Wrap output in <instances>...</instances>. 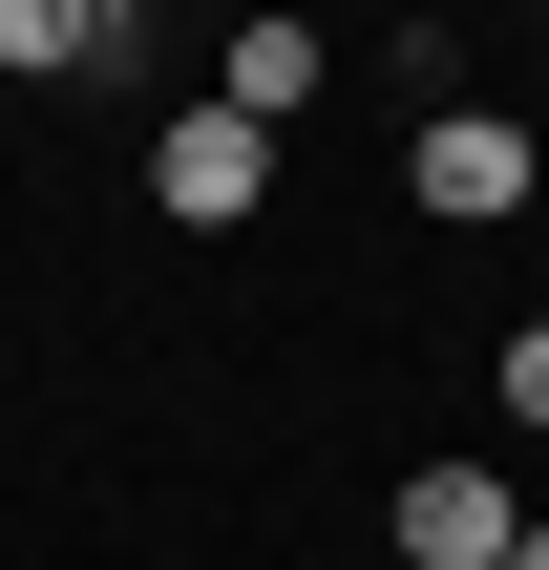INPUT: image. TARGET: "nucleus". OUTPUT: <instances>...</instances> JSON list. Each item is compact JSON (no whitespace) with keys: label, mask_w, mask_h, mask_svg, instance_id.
I'll return each instance as SVG.
<instances>
[{"label":"nucleus","mask_w":549,"mask_h":570,"mask_svg":"<svg viewBox=\"0 0 549 570\" xmlns=\"http://www.w3.org/2000/svg\"><path fill=\"white\" fill-rule=\"evenodd\" d=\"M508 570H549V508H529V550H508Z\"/></svg>","instance_id":"0eeeda50"},{"label":"nucleus","mask_w":549,"mask_h":570,"mask_svg":"<svg viewBox=\"0 0 549 570\" xmlns=\"http://www.w3.org/2000/svg\"><path fill=\"white\" fill-rule=\"evenodd\" d=\"M402 190H423L444 233H508V212L549 190V148L508 127V106H423V148H402Z\"/></svg>","instance_id":"f257e3e1"},{"label":"nucleus","mask_w":549,"mask_h":570,"mask_svg":"<svg viewBox=\"0 0 549 570\" xmlns=\"http://www.w3.org/2000/svg\"><path fill=\"white\" fill-rule=\"evenodd\" d=\"M0 63L21 85H106L127 63V0H0Z\"/></svg>","instance_id":"20e7f679"},{"label":"nucleus","mask_w":549,"mask_h":570,"mask_svg":"<svg viewBox=\"0 0 549 570\" xmlns=\"http://www.w3.org/2000/svg\"><path fill=\"white\" fill-rule=\"evenodd\" d=\"M212 106H254V127H296V106H317V21H233V63H212Z\"/></svg>","instance_id":"39448f33"},{"label":"nucleus","mask_w":549,"mask_h":570,"mask_svg":"<svg viewBox=\"0 0 549 570\" xmlns=\"http://www.w3.org/2000/svg\"><path fill=\"white\" fill-rule=\"evenodd\" d=\"M508 423H549V317H529V338H508Z\"/></svg>","instance_id":"423d86ee"},{"label":"nucleus","mask_w":549,"mask_h":570,"mask_svg":"<svg viewBox=\"0 0 549 570\" xmlns=\"http://www.w3.org/2000/svg\"><path fill=\"white\" fill-rule=\"evenodd\" d=\"M254 190H275V127H254V106H169V127H148V212H169V233H233Z\"/></svg>","instance_id":"f03ea898"},{"label":"nucleus","mask_w":549,"mask_h":570,"mask_svg":"<svg viewBox=\"0 0 549 570\" xmlns=\"http://www.w3.org/2000/svg\"><path fill=\"white\" fill-rule=\"evenodd\" d=\"M381 529H402V570H508V550H529V508H508L487 465H402Z\"/></svg>","instance_id":"7ed1b4c3"}]
</instances>
